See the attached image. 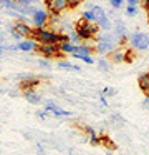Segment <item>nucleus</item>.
Segmentation results:
<instances>
[{
    "mask_svg": "<svg viewBox=\"0 0 149 155\" xmlns=\"http://www.w3.org/2000/svg\"><path fill=\"white\" fill-rule=\"evenodd\" d=\"M85 0H68V5H70V8H76L78 5H81Z\"/></svg>",
    "mask_w": 149,
    "mask_h": 155,
    "instance_id": "7c9ffc66",
    "label": "nucleus"
},
{
    "mask_svg": "<svg viewBox=\"0 0 149 155\" xmlns=\"http://www.w3.org/2000/svg\"><path fill=\"white\" fill-rule=\"evenodd\" d=\"M98 44H96V52H98L99 55H104V54H111V52H114L116 48L119 47L118 44V38L113 35V32H104V34L101 35V37L98 38Z\"/></svg>",
    "mask_w": 149,
    "mask_h": 155,
    "instance_id": "f03ea898",
    "label": "nucleus"
},
{
    "mask_svg": "<svg viewBox=\"0 0 149 155\" xmlns=\"http://www.w3.org/2000/svg\"><path fill=\"white\" fill-rule=\"evenodd\" d=\"M101 92H103V94L106 95V97H114V95L118 94V92H116V88H114V87H104V88H103Z\"/></svg>",
    "mask_w": 149,
    "mask_h": 155,
    "instance_id": "393cba45",
    "label": "nucleus"
},
{
    "mask_svg": "<svg viewBox=\"0 0 149 155\" xmlns=\"http://www.w3.org/2000/svg\"><path fill=\"white\" fill-rule=\"evenodd\" d=\"M60 50H61V54H78V45L71 44V42H65V44H60Z\"/></svg>",
    "mask_w": 149,
    "mask_h": 155,
    "instance_id": "a211bd4d",
    "label": "nucleus"
},
{
    "mask_svg": "<svg viewBox=\"0 0 149 155\" xmlns=\"http://www.w3.org/2000/svg\"><path fill=\"white\" fill-rule=\"evenodd\" d=\"M93 14H95L96 17V24H98V27L101 28V30L104 32H111L113 30V24L111 20H109L108 14H106V10L103 7H99V5H93Z\"/></svg>",
    "mask_w": 149,
    "mask_h": 155,
    "instance_id": "39448f33",
    "label": "nucleus"
},
{
    "mask_svg": "<svg viewBox=\"0 0 149 155\" xmlns=\"http://www.w3.org/2000/svg\"><path fill=\"white\" fill-rule=\"evenodd\" d=\"M56 67H58L60 70H66V72H81V67H78V65H75V64H70V62H66V60H61V58L58 60Z\"/></svg>",
    "mask_w": 149,
    "mask_h": 155,
    "instance_id": "dca6fc26",
    "label": "nucleus"
},
{
    "mask_svg": "<svg viewBox=\"0 0 149 155\" xmlns=\"http://www.w3.org/2000/svg\"><path fill=\"white\" fill-rule=\"evenodd\" d=\"M108 2L114 10H118V8H121L123 5H124V0H108Z\"/></svg>",
    "mask_w": 149,
    "mask_h": 155,
    "instance_id": "bb28decb",
    "label": "nucleus"
},
{
    "mask_svg": "<svg viewBox=\"0 0 149 155\" xmlns=\"http://www.w3.org/2000/svg\"><path fill=\"white\" fill-rule=\"evenodd\" d=\"M36 150H38V153H40V155H43V153H45V148H43V145H42V143H38V145H36Z\"/></svg>",
    "mask_w": 149,
    "mask_h": 155,
    "instance_id": "f704fd0d",
    "label": "nucleus"
},
{
    "mask_svg": "<svg viewBox=\"0 0 149 155\" xmlns=\"http://www.w3.org/2000/svg\"><path fill=\"white\" fill-rule=\"evenodd\" d=\"M142 108L149 112V97H144V100H142Z\"/></svg>",
    "mask_w": 149,
    "mask_h": 155,
    "instance_id": "473e14b6",
    "label": "nucleus"
},
{
    "mask_svg": "<svg viewBox=\"0 0 149 155\" xmlns=\"http://www.w3.org/2000/svg\"><path fill=\"white\" fill-rule=\"evenodd\" d=\"M66 35H68L70 42H71V44H75V45H78L79 42H81V37L78 35V32H76V28H75V30H71L70 34H66Z\"/></svg>",
    "mask_w": 149,
    "mask_h": 155,
    "instance_id": "4be33fe9",
    "label": "nucleus"
},
{
    "mask_svg": "<svg viewBox=\"0 0 149 155\" xmlns=\"http://www.w3.org/2000/svg\"><path fill=\"white\" fill-rule=\"evenodd\" d=\"M3 52H5V47H3V45H0V55H2Z\"/></svg>",
    "mask_w": 149,
    "mask_h": 155,
    "instance_id": "e433bc0d",
    "label": "nucleus"
},
{
    "mask_svg": "<svg viewBox=\"0 0 149 155\" xmlns=\"http://www.w3.org/2000/svg\"><path fill=\"white\" fill-rule=\"evenodd\" d=\"M36 45L38 44L35 40H32V38H23L22 42H17V48L22 52H35Z\"/></svg>",
    "mask_w": 149,
    "mask_h": 155,
    "instance_id": "4468645a",
    "label": "nucleus"
},
{
    "mask_svg": "<svg viewBox=\"0 0 149 155\" xmlns=\"http://www.w3.org/2000/svg\"><path fill=\"white\" fill-rule=\"evenodd\" d=\"M0 4H2V7H5L7 10H17L18 12V7H20V5L17 4V0H0Z\"/></svg>",
    "mask_w": 149,
    "mask_h": 155,
    "instance_id": "aec40b11",
    "label": "nucleus"
},
{
    "mask_svg": "<svg viewBox=\"0 0 149 155\" xmlns=\"http://www.w3.org/2000/svg\"><path fill=\"white\" fill-rule=\"evenodd\" d=\"M45 110L48 112V114H53L55 117H71V115H73L70 110L61 108L60 105H56L55 102H51V100H46L45 102Z\"/></svg>",
    "mask_w": 149,
    "mask_h": 155,
    "instance_id": "9d476101",
    "label": "nucleus"
},
{
    "mask_svg": "<svg viewBox=\"0 0 149 155\" xmlns=\"http://www.w3.org/2000/svg\"><path fill=\"white\" fill-rule=\"evenodd\" d=\"M36 54H40L43 58H60L63 57L61 50H60V45H55V44H38L35 48Z\"/></svg>",
    "mask_w": 149,
    "mask_h": 155,
    "instance_id": "20e7f679",
    "label": "nucleus"
},
{
    "mask_svg": "<svg viewBox=\"0 0 149 155\" xmlns=\"http://www.w3.org/2000/svg\"><path fill=\"white\" fill-rule=\"evenodd\" d=\"M32 40H35L36 44H65V42H70L68 35L66 34H56L53 30H48V28H35L32 35Z\"/></svg>",
    "mask_w": 149,
    "mask_h": 155,
    "instance_id": "f257e3e1",
    "label": "nucleus"
},
{
    "mask_svg": "<svg viewBox=\"0 0 149 155\" xmlns=\"http://www.w3.org/2000/svg\"><path fill=\"white\" fill-rule=\"evenodd\" d=\"M45 5L48 8V12L53 15H58V14H61V12L70 8L68 0H45Z\"/></svg>",
    "mask_w": 149,
    "mask_h": 155,
    "instance_id": "0eeeda50",
    "label": "nucleus"
},
{
    "mask_svg": "<svg viewBox=\"0 0 149 155\" xmlns=\"http://www.w3.org/2000/svg\"><path fill=\"white\" fill-rule=\"evenodd\" d=\"M73 57H75L76 60H81V62H85V64H88V65H93V64H95V58H93L91 55H83V54H73Z\"/></svg>",
    "mask_w": 149,
    "mask_h": 155,
    "instance_id": "412c9836",
    "label": "nucleus"
},
{
    "mask_svg": "<svg viewBox=\"0 0 149 155\" xmlns=\"http://www.w3.org/2000/svg\"><path fill=\"white\" fill-rule=\"evenodd\" d=\"M138 84H139V88H141L142 94H144L146 97H149V70L139 75V77H138Z\"/></svg>",
    "mask_w": 149,
    "mask_h": 155,
    "instance_id": "2eb2a0df",
    "label": "nucleus"
},
{
    "mask_svg": "<svg viewBox=\"0 0 149 155\" xmlns=\"http://www.w3.org/2000/svg\"><path fill=\"white\" fill-rule=\"evenodd\" d=\"M35 115H36V117L40 118V120H46L50 114H48V112H46V110H36V112H35Z\"/></svg>",
    "mask_w": 149,
    "mask_h": 155,
    "instance_id": "c85d7f7f",
    "label": "nucleus"
},
{
    "mask_svg": "<svg viewBox=\"0 0 149 155\" xmlns=\"http://www.w3.org/2000/svg\"><path fill=\"white\" fill-rule=\"evenodd\" d=\"M20 90H32V88H35L36 85H40V78L35 77V75H20Z\"/></svg>",
    "mask_w": 149,
    "mask_h": 155,
    "instance_id": "6e6552de",
    "label": "nucleus"
},
{
    "mask_svg": "<svg viewBox=\"0 0 149 155\" xmlns=\"http://www.w3.org/2000/svg\"><path fill=\"white\" fill-rule=\"evenodd\" d=\"M109 62L111 64H123L124 62V50L118 47L114 52H111L109 54Z\"/></svg>",
    "mask_w": 149,
    "mask_h": 155,
    "instance_id": "f3484780",
    "label": "nucleus"
},
{
    "mask_svg": "<svg viewBox=\"0 0 149 155\" xmlns=\"http://www.w3.org/2000/svg\"><path fill=\"white\" fill-rule=\"evenodd\" d=\"M126 2H128V5H132V7H138L141 4V0H126Z\"/></svg>",
    "mask_w": 149,
    "mask_h": 155,
    "instance_id": "72a5a7b5",
    "label": "nucleus"
},
{
    "mask_svg": "<svg viewBox=\"0 0 149 155\" xmlns=\"http://www.w3.org/2000/svg\"><path fill=\"white\" fill-rule=\"evenodd\" d=\"M48 20H50V14H48V10H43V8H38L32 15V22L35 25V28H43Z\"/></svg>",
    "mask_w": 149,
    "mask_h": 155,
    "instance_id": "9b49d317",
    "label": "nucleus"
},
{
    "mask_svg": "<svg viewBox=\"0 0 149 155\" xmlns=\"http://www.w3.org/2000/svg\"><path fill=\"white\" fill-rule=\"evenodd\" d=\"M141 5L144 8H149V0H141Z\"/></svg>",
    "mask_w": 149,
    "mask_h": 155,
    "instance_id": "c9c22d12",
    "label": "nucleus"
},
{
    "mask_svg": "<svg viewBox=\"0 0 149 155\" xmlns=\"http://www.w3.org/2000/svg\"><path fill=\"white\" fill-rule=\"evenodd\" d=\"M134 57L136 55H134V52H132L131 48H126L124 50V62H129V64H131V62L134 60Z\"/></svg>",
    "mask_w": 149,
    "mask_h": 155,
    "instance_id": "b1692460",
    "label": "nucleus"
},
{
    "mask_svg": "<svg viewBox=\"0 0 149 155\" xmlns=\"http://www.w3.org/2000/svg\"><path fill=\"white\" fill-rule=\"evenodd\" d=\"M38 65H40L42 68H48V70L51 68V64H50L48 58H40V60H38Z\"/></svg>",
    "mask_w": 149,
    "mask_h": 155,
    "instance_id": "cd10ccee",
    "label": "nucleus"
},
{
    "mask_svg": "<svg viewBox=\"0 0 149 155\" xmlns=\"http://www.w3.org/2000/svg\"><path fill=\"white\" fill-rule=\"evenodd\" d=\"M13 28H15V32L22 38H32L33 30H35V27H30V25L23 20H17L15 24H13Z\"/></svg>",
    "mask_w": 149,
    "mask_h": 155,
    "instance_id": "1a4fd4ad",
    "label": "nucleus"
},
{
    "mask_svg": "<svg viewBox=\"0 0 149 155\" xmlns=\"http://www.w3.org/2000/svg\"><path fill=\"white\" fill-rule=\"evenodd\" d=\"M146 14H147V20H149V8H146Z\"/></svg>",
    "mask_w": 149,
    "mask_h": 155,
    "instance_id": "4c0bfd02",
    "label": "nucleus"
},
{
    "mask_svg": "<svg viewBox=\"0 0 149 155\" xmlns=\"http://www.w3.org/2000/svg\"><path fill=\"white\" fill-rule=\"evenodd\" d=\"M99 102L103 104V107H108V100H106V95L103 92H99Z\"/></svg>",
    "mask_w": 149,
    "mask_h": 155,
    "instance_id": "2f4dec72",
    "label": "nucleus"
},
{
    "mask_svg": "<svg viewBox=\"0 0 149 155\" xmlns=\"http://www.w3.org/2000/svg\"><path fill=\"white\" fill-rule=\"evenodd\" d=\"M22 95H23V98H25L28 104H32V105L42 104V95H40L38 92L35 90V88H32V90H23Z\"/></svg>",
    "mask_w": 149,
    "mask_h": 155,
    "instance_id": "f8f14e48",
    "label": "nucleus"
},
{
    "mask_svg": "<svg viewBox=\"0 0 149 155\" xmlns=\"http://www.w3.org/2000/svg\"><path fill=\"white\" fill-rule=\"evenodd\" d=\"M129 44L134 50L138 52H144L149 48V35L144 32H134V34L129 37Z\"/></svg>",
    "mask_w": 149,
    "mask_h": 155,
    "instance_id": "423d86ee",
    "label": "nucleus"
},
{
    "mask_svg": "<svg viewBox=\"0 0 149 155\" xmlns=\"http://www.w3.org/2000/svg\"><path fill=\"white\" fill-rule=\"evenodd\" d=\"M81 18H85V20H88V22H96V17H95V14H93V10H85L81 15Z\"/></svg>",
    "mask_w": 149,
    "mask_h": 155,
    "instance_id": "5701e85b",
    "label": "nucleus"
},
{
    "mask_svg": "<svg viewBox=\"0 0 149 155\" xmlns=\"http://www.w3.org/2000/svg\"><path fill=\"white\" fill-rule=\"evenodd\" d=\"M76 32H78V35L81 37V40H95V37L98 35L99 32V27L96 22H88L85 20V18H79L78 22H76Z\"/></svg>",
    "mask_w": 149,
    "mask_h": 155,
    "instance_id": "7ed1b4c3",
    "label": "nucleus"
},
{
    "mask_svg": "<svg viewBox=\"0 0 149 155\" xmlns=\"http://www.w3.org/2000/svg\"><path fill=\"white\" fill-rule=\"evenodd\" d=\"M83 130H85L86 135H88L89 145H91V147H98V145H101V138H99V135L95 132V128H93V127H88V125H85V127H83Z\"/></svg>",
    "mask_w": 149,
    "mask_h": 155,
    "instance_id": "ddd939ff",
    "label": "nucleus"
},
{
    "mask_svg": "<svg viewBox=\"0 0 149 155\" xmlns=\"http://www.w3.org/2000/svg\"><path fill=\"white\" fill-rule=\"evenodd\" d=\"M128 17H134L138 14V7H132V5H126V12H124Z\"/></svg>",
    "mask_w": 149,
    "mask_h": 155,
    "instance_id": "a878e982",
    "label": "nucleus"
},
{
    "mask_svg": "<svg viewBox=\"0 0 149 155\" xmlns=\"http://www.w3.org/2000/svg\"><path fill=\"white\" fill-rule=\"evenodd\" d=\"M2 35H3V34H2V28H0V37H2Z\"/></svg>",
    "mask_w": 149,
    "mask_h": 155,
    "instance_id": "58836bf2",
    "label": "nucleus"
},
{
    "mask_svg": "<svg viewBox=\"0 0 149 155\" xmlns=\"http://www.w3.org/2000/svg\"><path fill=\"white\" fill-rule=\"evenodd\" d=\"M17 4H18L20 7H26V5H33V4H36V0H17Z\"/></svg>",
    "mask_w": 149,
    "mask_h": 155,
    "instance_id": "c756f323",
    "label": "nucleus"
},
{
    "mask_svg": "<svg viewBox=\"0 0 149 155\" xmlns=\"http://www.w3.org/2000/svg\"><path fill=\"white\" fill-rule=\"evenodd\" d=\"M96 64H98V68L103 72V74H109V72H111V62L104 60V58H99Z\"/></svg>",
    "mask_w": 149,
    "mask_h": 155,
    "instance_id": "6ab92c4d",
    "label": "nucleus"
}]
</instances>
